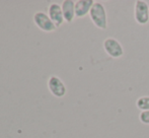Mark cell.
I'll list each match as a JSON object with an SVG mask.
<instances>
[{"label":"cell","mask_w":149,"mask_h":138,"mask_svg":"<svg viewBox=\"0 0 149 138\" xmlns=\"http://www.w3.org/2000/svg\"><path fill=\"white\" fill-rule=\"evenodd\" d=\"M63 16L65 22H72L75 18V1L73 0H64L61 4Z\"/></svg>","instance_id":"8"},{"label":"cell","mask_w":149,"mask_h":138,"mask_svg":"<svg viewBox=\"0 0 149 138\" xmlns=\"http://www.w3.org/2000/svg\"><path fill=\"white\" fill-rule=\"evenodd\" d=\"M136 106L139 110L143 111H149V97L145 95V97H141L136 101Z\"/></svg>","instance_id":"9"},{"label":"cell","mask_w":149,"mask_h":138,"mask_svg":"<svg viewBox=\"0 0 149 138\" xmlns=\"http://www.w3.org/2000/svg\"><path fill=\"white\" fill-rule=\"evenodd\" d=\"M48 15H49V17L51 18V20L55 24V26L57 28H60L65 22L62 12V7L58 3H51L48 6Z\"/></svg>","instance_id":"6"},{"label":"cell","mask_w":149,"mask_h":138,"mask_svg":"<svg viewBox=\"0 0 149 138\" xmlns=\"http://www.w3.org/2000/svg\"><path fill=\"white\" fill-rule=\"evenodd\" d=\"M134 17L137 24H146L149 22V6L143 0H137L134 5Z\"/></svg>","instance_id":"5"},{"label":"cell","mask_w":149,"mask_h":138,"mask_svg":"<svg viewBox=\"0 0 149 138\" xmlns=\"http://www.w3.org/2000/svg\"><path fill=\"white\" fill-rule=\"evenodd\" d=\"M89 17L92 24L97 29L104 31L108 29V14L106 7L102 2H94L89 12Z\"/></svg>","instance_id":"1"},{"label":"cell","mask_w":149,"mask_h":138,"mask_svg":"<svg viewBox=\"0 0 149 138\" xmlns=\"http://www.w3.org/2000/svg\"><path fill=\"white\" fill-rule=\"evenodd\" d=\"M47 85L52 95H54L55 98H58V99L65 97V95L67 93V87L65 85V83L63 82V80L60 77L56 76V75H51L49 77Z\"/></svg>","instance_id":"3"},{"label":"cell","mask_w":149,"mask_h":138,"mask_svg":"<svg viewBox=\"0 0 149 138\" xmlns=\"http://www.w3.org/2000/svg\"><path fill=\"white\" fill-rule=\"evenodd\" d=\"M104 49L106 53L112 58H121L124 55V48L118 40L114 38H107L104 41Z\"/></svg>","instance_id":"4"},{"label":"cell","mask_w":149,"mask_h":138,"mask_svg":"<svg viewBox=\"0 0 149 138\" xmlns=\"http://www.w3.org/2000/svg\"><path fill=\"white\" fill-rule=\"evenodd\" d=\"M93 4V0H77L75 1V17L82 18L87 14H89Z\"/></svg>","instance_id":"7"},{"label":"cell","mask_w":149,"mask_h":138,"mask_svg":"<svg viewBox=\"0 0 149 138\" xmlns=\"http://www.w3.org/2000/svg\"><path fill=\"white\" fill-rule=\"evenodd\" d=\"M139 120L141 123L145 125H149V111H143L140 113L139 115Z\"/></svg>","instance_id":"10"},{"label":"cell","mask_w":149,"mask_h":138,"mask_svg":"<svg viewBox=\"0 0 149 138\" xmlns=\"http://www.w3.org/2000/svg\"><path fill=\"white\" fill-rule=\"evenodd\" d=\"M33 20L36 26L45 33H52L57 30V26L51 20L48 13H46L44 11H37L33 14Z\"/></svg>","instance_id":"2"}]
</instances>
